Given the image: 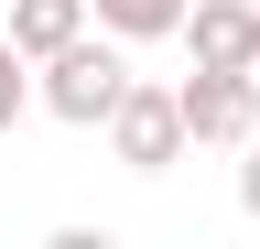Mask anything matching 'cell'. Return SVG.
Returning <instances> with one entry per match:
<instances>
[{"label": "cell", "instance_id": "52a82bcc", "mask_svg": "<svg viewBox=\"0 0 260 249\" xmlns=\"http://www.w3.org/2000/svg\"><path fill=\"white\" fill-rule=\"evenodd\" d=\"M22 65H32V54H22L11 33H0V141H11V119H22L32 98H44V76H22Z\"/></svg>", "mask_w": 260, "mask_h": 249}, {"label": "cell", "instance_id": "277c9868", "mask_svg": "<svg viewBox=\"0 0 260 249\" xmlns=\"http://www.w3.org/2000/svg\"><path fill=\"white\" fill-rule=\"evenodd\" d=\"M184 54L195 65H249L260 76V0H195L184 11Z\"/></svg>", "mask_w": 260, "mask_h": 249}, {"label": "cell", "instance_id": "5b68a950", "mask_svg": "<svg viewBox=\"0 0 260 249\" xmlns=\"http://www.w3.org/2000/svg\"><path fill=\"white\" fill-rule=\"evenodd\" d=\"M87 11H98V0H11V44L44 65V54H65V44L87 33Z\"/></svg>", "mask_w": 260, "mask_h": 249}, {"label": "cell", "instance_id": "8992f818", "mask_svg": "<svg viewBox=\"0 0 260 249\" xmlns=\"http://www.w3.org/2000/svg\"><path fill=\"white\" fill-rule=\"evenodd\" d=\"M184 11H195V0H98V33H119V44H162V33H184Z\"/></svg>", "mask_w": 260, "mask_h": 249}, {"label": "cell", "instance_id": "3957f363", "mask_svg": "<svg viewBox=\"0 0 260 249\" xmlns=\"http://www.w3.org/2000/svg\"><path fill=\"white\" fill-rule=\"evenodd\" d=\"M184 130L217 141V152H249V130H260V76L249 65H195L184 76Z\"/></svg>", "mask_w": 260, "mask_h": 249}, {"label": "cell", "instance_id": "ba28073f", "mask_svg": "<svg viewBox=\"0 0 260 249\" xmlns=\"http://www.w3.org/2000/svg\"><path fill=\"white\" fill-rule=\"evenodd\" d=\"M239 206L260 217V130H249V163H239Z\"/></svg>", "mask_w": 260, "mask_h": 249}, {"label": "cell", "instance_id": "6da1fadb", "mask_svg": "<svg viewBox=\"0 0 260 249\" xmlns=\"http://www.w3.org/2000/svg\"><path fill=\"white\" fill-rule=\"evenodd\" d=\"M119 98H130V65H119V33L109 44H65V54H44V109L65 119V130H109L119 119Z\"/></svg>", "mask_w": 260, "mask_h": 249}, {"label": "cell", "instance_id": "7a4b0ae2", "mask_svg": "<svg viewBox=\"0 0 260 249\" xmlns=\"http://www.w3.org/2000/svg\"><path fill=\"white\" fill-rule=\"evenodd\" d=\"M195 130H184V87H162V76H130V98H119V119H109V152L130 173H162L184 152Z\"/></svg>", "mask_w": 260, "mask_h": 249}]
</instances>
